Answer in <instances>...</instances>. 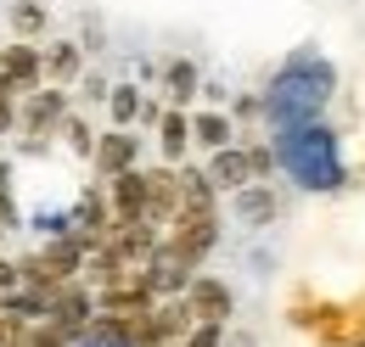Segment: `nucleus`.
Listing matches in <instances>:
<instances>
[{"label":"nucleus","instance_id":"1","mask_svg":"<svg viewBox=\"0 0 365 347\" xmlns=\"http://www.w3.org/2000/svg\"><path fill=\"white\" fill-rule=\"evenodd\" d=\"M337 95V68L320 56V50H292L281 68H275L270 90H264V118L270 129H298V124H320V112L331 107Z\"/></svg>","mask_w":365,"mask_h":347},{"label":"nucleus","instance_id":"2","mask_svg":"<svg viewBox=\"0 0 365 347\" xmlns=\"http://www.w3.org/2000/svg\"><path fill=\"white\" fill-rule=\"evenodd\" d=\"M270 157H275V169L287 174L298 191H315V196L337 191V185L349 179V169H343V140H337V129H331V124L275 129Z\"/></svg>","mask_w":365,"mask_h":347},{"label":"nucleus","instance_id":"3","mask_svg":"<svg viewBox=\"0 0 365 347\" xmlns=\"http://www.w3.org/2000/svg\"><path fill=\"white\" fill-rule=\"evenodd\" d=\"M275 169L270 146H225L208 157V185L214 191H242V185H259Z\"/></svg>","mask_w":365,"mask_h":347},{"label":"nucleus","instance_id":"4","mask_svg":"<svg viewBox=\"0 0 365 347\" xmlns=\"http://www.w3.org/2000/svg\"><path fill=\"white\" fill-rule=\"evenodd\" d=\"M185 308H191V319H214V325H225V319H230V292H225V280L191 274V286H185Z\"/></svg>","mask_w":365,"mask_h":347},{"label":"nucleus","instance_id":"5","mask_svg":"<svg viewBox=\"0 0 365 347\" xmlns=\"http://www.w3.org/2000/svg\"><path fill=\"white\" fill-rule=\"evenodd\" d=\"M230 196H236V218H242V224H270V218L281 213L270 185H242V191H230Z\"/></svg>","mask_w":365,"mask_h":347},{"label":"nucleus","instance_id":"6","mask_svg":"<svg viewBox=\"0 0 365 347\" xmlns=\"http://www.w3.org/2000/svg\"><path fill=\"white\" fill-rule=\"evenodd\" d=\"M0 79L11 90H34L40 85V56H34L29 45H11V50L0 56Z\"/></svg>","mask_w":365,"mask_h":347},{"label":"nucleus","instance_id":"7","mask_svg":"<svg viewBox=\"0 0 365 347\" xmlns=\"http://www.w3.org/2000/svg\"><path fill=\"white\" fill-rule=\"evenodd\" d=\"M130 163H135V134L118 129V134H107V140L96 146V169L107 174V179H113V174H124Z\"/></svg>","mask_w":365,"mask_h":347},{"label":"nucleus","instance_id":"8","mask_svg":"<svg viewBox=\"0 0 365 347\" xmlns=\"http://www.w3.org/2000/svg\"><path fill=\"white\" fill-rule=\"evenodd\" d=\"M191 134H197V146H208V151H225L236 129H230L225 112H197V118H191Z\"/></svg>","mask_w":365,"mask_h":347},{"label":"nucleus","instance_id":"9","mask_svg":"<svg viewBox=\"0 0 365 347\" xmlns=\"http://www.w3.org/2000/svg\"><path fill=\"white\" fill-rule=\"evenodd\" d=\"M185 134H191V118H185V112H163V134H158V140H163V157H180Z\"/></svg>","mask_w":365,"mask_h":347},{"label":"nucleus","instance_id":"10","mask_svg":"<svg viewBox=\"0 0 365 347\" xmlns=\"http://www.w3.org/2000/svg\"><path fill=\"white\" fill-rule=\"evenodd\" d=\"M163 79H169V101H191V95H197V68H191V62H169V73H163Z\"/></svg>","mask_w":365,"mask_h":347},{"label":"nucleus","instance_id":"11","mask_svg":"<svg viewBox=\"0 0 365 347\" xmlns=\"http://www.w3.org/2000/svg\"><path fill=\"white\" fill-rule=\"evenodd\" d=\"M51 118H62V95L56 90H46V95H34V107H29V129L40 134L51 124Z\"/></svg>","mask_w":365,"mask_h":347},{"label":"nucleus","instance_id":"12","mask_svg":"<svg viewBox=\"0 0 365 347\" xmlns=\"http://www.w3.org/2000/svg\"><path fill=\"white\" fill-rule=\"evenodd\" d=\"M11 28H17V34H40V28H46V6L17 0V6H11Z\"/></svg>","mask_w":365,"mask_h":347},{"label":"nucleus","instance_id":"13","mask_svg":"<svg viewBox=\"0 0 365 347\" xmlns=\"http://www.w3.org/2000/svg\"><path fill=\"white\" fill-rule=\"evenodd\" d=\"M107 107H113V118H118V124H130V118L140 112V95H135V85H118L113 95H107Z\"/></svg>","mask_w":365,"mask_h":347},{"label":"nucleus","instance_id":"14","mask_svg":"<svg viewBox=\"0 0 365 347\" xmlns=\"http://www.w3.org/2000/svg\"><path fill=\"white\" fill-rule=\"evenodd\" d=\"M46 68H51V79H73V73H79V50H73V45H56Z\"/></svg>","mask_w":365,"mask_h":347},{"label":"nucleus","instance_id":"15","mask_svg":"<svg viewBox=\"0 0 365 347\" xmlns=\"http://www.w3.org/2000/svg\"><path fill=\"white\" fill-rule=\"evenodd\" d=\"M185 347H220V325H214V319H197L191 336H185Z\"/></svg>","mask_w":365,"mask_h":347},{"label":"nucleus","instance_id":"16","mask_svg":"<svg viewBox=\"0 0 365 347\" xmlns=\"http://www.w3.org/2000/svg\"><path fill=\"white\" fill-rule=\"evenodd\" d=\"M68 140H73V151H91V129L85 124H68Z\"/></svg>","mask_w":365,"mask_h":347},{"label":"nucleus","instance_id":"17","mask_svg":"<svg viewBox=\"0 0 365 347\" xmlns=\"http://www.w3.org/2000/svg\"><path fill=\"white\" fill-rule=\"evenodd\" d=\"M349 347H365V336H360V342H349Z\"/></svg>","mask_w":365,"mask_h":347}]
</instances>
